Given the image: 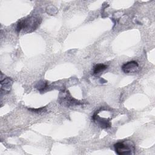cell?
<instances>
[{
	"mask_svg": "<svg viewBox=\"0 0 155 155\" xmlns=\"http://www.w3.org/2000/svg\"><path fill=\"white\" fill-rule=\"evenodd\" d=\"M41 22V19L39 18L31 16L26 19L20 20L16 27V30L18 33L21 31H25L27 32H31L35 30L39 26Z\"/></svg>",
	"mask_w": 155,
	"mask_h": 155,
	"instance_id": "1",
	"label": "cell"
},
{
	"mask_svg": "<svg viewBox=\"0 0 155 155\" xmlns=\"http://www.w3.org/2000/svg\"><path fill=\"white\" fill-rule=\"evenodd\" d=\"M115 152L118 155H127L133 154L135 151L134 143L129 140L118 142L114 145Z\"/></svg>",
	"mask_w": 155,
	"mask_h": 155,
	"instance_id": "2",
	"label": "cell"
},
{
	"mask_svg": "<svg viewBox=\"0 0 155 155\" xmlns=\"http://www.w3.org/2000/svg\"><path fill=\"white\" fill-rule=\"evenodd\" d=\"M59 103L66 107H72L83 104L81 101L73 97L67 90H62L60 92L58 97Z\"/></svg>",
	"mask_w": 155,
	"mask_h": 155,
	"instance_id": "3",
	"label": "cell"
},
{
	"mask_svg": "<svg viewBox=\"0 0 155 155\" xmlns=\"http://www.w3.org/2000/svg\"><path fill=\"white\" fill-rule=\"evenodd\" d=\"M92 119L97 125L102 128H107L111 127V124L110 119L100 116L96 112L93 115Z\"/></svg>",
	"mask_w": 155,
	"mask_h": 155,
	"instance_id": "4",
	"label": "cell"
},
{
	"mask_svg": "<svg viewBox=\"0 0 155 155\" xmlns=\"http://www.w3.org/2000/svg\"><path fill=\"white\" fill-rule=\"evenodd\" d=\"M139 69V64L137 62L132 61L125 63L122 66V71L127 74L133 73L137 72Z\"/></svg>",
	"mask_w": 155,
	"mask_h": 155,
	"instance_id": "5",
	"label": "cell"
},
{
	"mask_svg": "<svg viewBox=\"0 0 155 155\" xmlns=\"http://www.w3.org/2000/svg\"><path fill=\"white\" fill-rule=\"evenodd\" d=\"M13 84V81L10 78H5L1 81V90L5 93L10 92Z\"/></svg>",
	"mask_w": 155,
	"mask_h": 155,
	"instance_id": "6",
	"label": "cell"
},
{
	"mask_svg": "<svg viewBox=\"0 0 155 155\" xmlns=\"http://www.w3.org/2000/svg\"><path fill=\"white\" fill-rule=\"evenodd\" d=\"M108 65L104 64H97L94 65L93 67V74H98L102 71H104L105 69H107Z\"/></svg>",
	"mask_w": 155,
	"mask_h": 155,
	"instance_id": "7",
	"label": "cell"
},
{
	"mask_svg": "<svg viewBox=\"0 0 155 155\" xmlns=\"http://www.w3.org/2000/svg\"><path fill=\"white\" fill-rule=\"evenodd\" d=\"M48 87V85L47 82L44 81H39L36 85V88H38V90L40 91H45V90H46Z\"/></svg>",
	"mask_w": 155,
	"mask_h": 155,
	"instance_id": "8",
	"label": "cell"
},
{
	"mask_svg": "<svg viewBox=\"0 0 155 155\" xmlns=\"http://www.w3.org/2000/svg\"><path fill=\"white\" fill-rule=\"evenodd\" d=\"M28 110H31L33 112L39 113L43 112L45 110V107H42V108H28Z\"/></svg>",
	"mask_w": 155,
	"mask_h": 155,
	"instance_id": "9",
	"label": "cell"
}]
</instances>
